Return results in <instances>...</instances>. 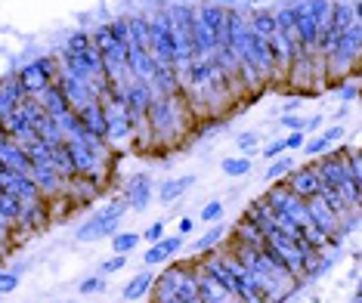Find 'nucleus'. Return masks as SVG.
<instances>
[{
  "label": "nucleus",
  "mask_w": 362,
  "mask_h": 303,
  "mask_svg": "<svg viewBox=\"0 0 362 303\" xmlns=\"http://www.w3.org/2000/svg\"><path fill=\"white\" fill-rule=\"evenodd\" d=\"M56 124H59V130H62V136H65V139L75 136V133H81V121H78V112H75V109L62 112L59 118H56Z\"/></svg>",
  "instance_id": "c756f323"
},
{
  "label": "nucleus",
  "mask_w": 362,
  "mask_h": 303,
  "mask_svg": "<svg viewBox=\"0 0 362 303\" xmlns=\"http://www.w3.org/2000/svg\"><path fill=\"white\" fill-rule=\"evenodd\" d=\"M220 217H223V201H220V198H211V201L202 208V220H204V223H220Z\"/></svg>",
  "instance_id": "72a5a7b5"
},
{
  "label": "nucleus",
  "mask_w": 362,
  "mask_h": 303,
  "mask_svg": "<svg viewBox=\"0 0 362 303\" xmlns=\"http://www.w3.org/2000/svg\"><path fill=\"white\" fill-rule=\"evenodd\" d=\"M149 53L158 65H177V44H174V31H170L168 10L149 16Z\"/></svg>",
  "instance_id": "f03ea898"
},
{
  "label": "nucleus",
  "mask_w": 362,
  "mask_h": 303,
  "mask_svg": "<svg viewBox=\"0 0 362 303\" xmlns=\"http://www.w3.org/2000/svg\"><path fill=\"white\" fill-rule=\"evenodd\" d=\"M0 303H4V300H0Z\"/></svg>",
  "instance_id": "09e8293b"
},
{
  "label": "nucleus",
  "mask_w": 362,
  "mask_h": 303,
  "mask_svg": "<svg viewBox=\"0 0 362 303\" xmlns=\"http://www.w3.org/2000/svg\"><path fill=\"white\" fill-rule=\"evenodd\" d=\"M322 124H325V114H313V118H303V130H300V133H303V136H316L319 130H322Z\"/></svg>",
  "instance_id": "ea45409f"
},
{
  "label": "nucleus",
  "mask_w": 362,
  "mask_h": 303,
  "mask_svg": "<svg viewBox=\"0 0 362 303\" xmlns=\"http://www.w3.org/2000/svg\"><path fill=\"white\" fill-rule=\"evenodd\" d=\"M267 47L269 53H273V65H276V78H285L288 69H291V59L294 53H298V47H294V40L282 35V31H273V35L267 37Z\"/></svg>",
  "instance_id": "0eeeda50"
},
{
  "label": "nucleus",
  "mask_w": 362,
  "mask_h": 303,
  "mask_svg": "<svg viewBox=\"0 0 362 303\" xmlns=\"http://www.w3.org/2000/svg\"><path fill=\"white\" fill-rule=\"evenodd\" d=\"M105 288V275H90L81 282V294H100Z\"/></svg>",
  "instance_id": "a19ab883"
},
{
  "label": "nucleus",
  "mask_w": 362,
  "mask_h": 303,
  "mask_svg": "<svg viewBox=\"0 0 362 303\" xmlns=\"http://www.w3.org/2000/svg\"><path fill=\"white\" fill-rule=\"evenodd\" d=\"M238 152L245 155V158H251V155H257V143H260V133H254V130H245V133H238Z\"/></svg>",
  "instance_id": "473e14b6"
},
{
  "label": "nucleus",
  "mask_w": 362,
  "mask_h": 303,
  "mask_svg": "<svg viewBox=\"0 0 362 303\" xmlns=\"http://www.w3.org/2000/svg\"><path fill=\"white\" fill-rule=\"evenodd\" d=\"M152 177L149 174H136L134 179L127 183V189H124V201H127V208L130 210H146L152 204Z\"/></svg>",
  "instance_id": "1a4fd4ad"
},
{
  "label": "nucleus",
  "mask_w": 362,
  "mask_h": 303,
  "mask_svg": "<svg viewBox=\"0 0 362 303\" xmlns=\"http://www.w3.org/2000/svg\"><path fill=\"white\" fill-rule=\"evenodd\" d=\"M152 282H155V273H152V269H149V266L139 269V273L124 285V291H121V300H127V303L146 300V297H149V291H152Z\"/></svg>",
  "instance_id": "4468645a"
},
{
  "label": "nucleus",
  "mask_w": 362,
  "mask_h": 303,
  "mask_svg": "<svg viewBox=\"0 0 362 303\" xmlns=\"http://www.w3.org/2000/svg\"><path fill=\"white\" fill-rule=\"evenodd\" d=\"M325 139H328V145H334L337 139H344V133H347V127L344 124H334V127H325V130H319Z\"/></svg>",
  "instance_id": "c03bdc74"
},
{
  "label": "nucleus",
  "mask_w": 362,
  "mask_h": 303,
  "mask_svg": "<svg viewBox=\"0 0 362 303\" xmlns=\"http://www.w3.org/2000/svg\"><path fill=\"white\" fill-rule=\"evenodd\" d=\"M332 145H328V139L322 133H316V136H310V139H303V155H310V158H319V155H325Z\"/></svg>",
  "instance_id": "2f4dec72"
},
{
  "label": "nucleus",
  "mask_w": 362,
  "mask_h": 303,
  "mask_svg": "<svg viewBox=\"0 0 362 303\" xmlns=\"http://www.w3.org/2000/svg\"><path fill=\"white\" fill-rule=\"evenodd\" d=\"M285 186H288V192L298 195V198H313L322 183H319L316 167H313V161H310V165H303V167H294L291 174L285 177Z\"/></svg>",
  "instance_id": "423d86ee"
},
{
  "label": "nucleus",
  "mask_w": 362,
  "mask_h": 303,
  "mask_svg": "<svg viewBox=\"0 0 362 303\" xmlns=\"http://www.w3.org/2000/svg\"><path fill=\"white\" fill-rule=\"evenodd\" d=\"M298 109H300L298 100H288V102L282 105V114H298Z\"/></svg>",
  "instance_id": "49530a36"
},
{
  "label": "nucleus",
  "mask_w": 362,
  "mask_h": 303,
  "mask_svg": "<svg viewBox=\"0 0 362 303\" xmlns=\"http://www.w3.org/2000/svg\"><path fill=\"white\" fill-rule=\"evenodd\" d=\"M22 208H25V204L16 198V195H10V192L0 189V217H4L10 226H16V220L22 217Z\"/></svg>",
  "instance_id": "b1692460"
},
{
  "label": "nucleus",
  "mask_w": 362,
  "mask_h": 303,
  "mask_svg": "<svg viewBox=\"0 0 362 303\" xmlns=\"http://www.w3.org/2000/svg\"><path fill=\"white\" fill-rule=\"evenodd\" d=\"M90 40H93V47H96V50H100L103 56H105V53H112L115 47H118V40L109 35V28H105V25H96L93 31H90Z\"/></svg>",
  "instance_id": "cd10ccee"
},
{
  "label": "nucleus",
  "mask_w": 362,
  "mask_h": 303,
  "mask_svg": "<svg viewBox=\"0 0 362 303\" xmlns=\"http://www.w3.org/2000/svg\"><path fill=\"white\" fill-rule=\"evenodd\" d=\"M127 266V257L124 254H115V257H109L105 263L100 266V275H112V273H121V269Z\"/></svg>",
  "instance_id": "c9c22d12"
},
{
  "label": "nucleus",
  "mask_w": 362,
  "mask_h": 303,
  "mask_svg": "<svg viewBox=\"0 0 362 303\" xmlns=\"http://www.w3.org/2000/svg\"><path fill=\"white\" fill-rule=\"evenodd\" d=\"M195 186V177L192 174H183V177H168L158 183V201L168 208V204H177L183 195Z\"/></svg>",
  "instance_id": "9b49d317"
},
{
  "label": "nucleus",
  "mask_w": 362,
  "mask_h": 303,
  "mask_svg": "<svg viewBox=\"0 0 362 303\" xmlns=\"http://www.w3.org/2000/svg\"><path fill=\"white\" fill-rule=\"evenodd\" d=\"M220 170H223L226 177H233V179H242V177L251 174V158H245V155H235V158H223Z\"/></svg>",
  "instance_id": "a878e982"
},
{
  "label": "nucleus",
  "mask_w": 362,
  "mask_h": 303,
  "mask_svg": "<svg viewBox=\"0 0 362 303\" xmlns=\"http://www.w3.org/2000/svg\"><path fill=\"white\" fill-rule=\"evenodd\" d=\"M164 235H168V226L161 223V220H155V223H149L143 229V235H139V239H146V242H158V239H164Z\"/></svg>",
  "instance_id": "f704fd0d"
},
{
  "label": "nucleus",
  "mask_w": 362,
  "mask_h": 303,
  "mask_svg": "<svg viewBox=\"0 0 362 303\" xmlns=\"http://www.w3.org/2000/svg\"><path fill=\"white\" fill-rule=\"evenodd\" d=\"M223 242H226V229H223V226H211L208 232H204L202 239L192 244V251H195V254H208V251H217Z\"/></svg>",
  "instance_id": "5701e85b"
},
{
  "label": "nucleus",
  "mask_w": 362,
  "mask_h": 303,
  "mask_svg": "<svg viewBox=\"0 0 362 303\" xmlns=\"http://www.w3.org/2000/svg\"><path fill=\"white\" fill-rule=\"evenodd\" d=\"M180 251H183V235H164V239L152 242L149 251L143 254V266H149V269L161 266V263H168V260H174Z\"/></svg>",
  "instance_id": "6e6552de"
},
{
  "label": "nucleus",
  "mask_w": 362,
  "mask_h": 303,
  "mask_svg": "<svg viewBox=\"0 0 362 303\" xmlns=\"http://www.w3.org/2000/svg\"><path fill=\"white\" fill-rule=\"evenodd\" d=\"M152 303H202L199 297V278H195L192 260L170 263L152 282Z\"/></svg>",
  "instance_id": "f257e3e1"
},
{
  "label": "nucleus",
  "mask_w": 362,
  "mask_h": 303,
  "mask_svg": "<svg viewBox=\"0 0 362 303\" xmlns=\"http://www.w3.org/2000/svg\"><path fill=\"white\" fill-rule=\"evenodd\" d=\"M71 303H75V300H71Z\"/></svg>",
  "instance_id": "8fccbe9b"
},
{
  "label": "nucleus",
  "mask_w": 362,
  "mask_h": 303,
  "mask_svg": "<svg viewBox=\"0 0 362 303\" xmlns=\"http://www.w3.org/2000/svg\"><path fill=\"white\" fill-rule=\"evenodd\" d=\"M152 100H155V90L146 84V81H130L127 90H124V105L134 114H139V118L146 114V109L152 105Z\"/></svg>",
  "instance_id": "ddd939ff"
},
{
  "label": "nucleus",
  "mask_w": 362,
  "mask_h": 303,
  "mask_svg": "<svg viewBox=\"0 0 362 303\" xmlns=\"http://www.w3.org/2000/svg\"><path fill=\"white\" fill-rule=\"evenodd\" d=\"M353 303H359V294H356V297H353Z\"/></svg>",
  "instance_id": "de8ad7c7"
},
{
  "label": "nucleus",
  "mask_w": 362,
  "mask_h": 303,
  "mask_svg": "<svg viewBox=\"0 0 362 303\" xmlns=\"http://www.w3.org/2000/svg\"><path fill=\"white\" fill-rule=\"evenodd\" d=\"M0 161L6 165V170H16V174H25L31 170V161H28V152L22 149V145H16L13 139H6L4 145H0Z\"/></svg>",
  "instance_id": "dca6fc26"
},
{
  "label": "nucleus",
  "mask_w": 362,
  "mask_h": 303,
  "mask_svg": "<svg viewBox=\"0 0 362 303\" xmlns=\"http://www.w3.org/2000/svg\"><path fill=\"white\" fill-rule=\"evenodd\" d=\"M294 167H298V165H294L291 155H279V158L269 161V167H267V183H279V179H285Z\"/></svg>",
  "instance_id": "393cba45"
},
{
  "label": "nucleus",
  "mask_w": 362,
  "mask_h": 303,
  "mask_svg": "<svg viewBox=\"0 0 362 303\" xmlns=\"http://www.w3.org/2000/svg\"><path fill=\"white\" fill-rule=\"evenodd\" d=\"M105 28H109V35L118 44H127V19H112V22H105Z\"/></svg>",
  "instance_id": "e433bc0d"
},
{
  "label": "nucleus",
  "mask_w": 362,
  "mask_h": 303,
  "mask_svg": "<svg viewBox=\"0 0 362 303\" xmlns=\"http://www.w3.org/2000/svg\"><path fill=\"white\" fill-rule=\"evenodd\" d=\"M50 167L62 179L75 177V165H71V155H69V149H65V143H59V145H53V149H50Z\"/></svg>",
  "instance_id": "4be33fe9"
},
{
  "label": "nucleus",
  "mask_w": 362,
  "mask_h": 303,
  "mask_svg": "<svg viewBox=\"0 0 362 303\" xmlns=\"http://www.w3.org/2000/svg\"><path fill=\"white\" fill-rule=\"evenodd\" d=\"M78 121H81V133L93 136V139H105V109L103 102H87L84 109L78 112Z\"/></svg>",
  "instance_id": "9d476101"
},
{
  "label": "nucleus",
  "mask_w": 362,
  "mask_h": 303,
  "mask_svg": "<svg viewBox=\"0 0 362 303\" xmlns=\"http://www.w3.org/2000/svg\"><path fill=\"white\" fill-rule=\"evenodd\" d=\"M127 44L149 50V16H130L127 19Z\"/></svg>",
  "instance_id": "412c9836"
},
{
  "label": "nucleus",
  "mask_w": 362,
  "mask_h": 303,
  "mask_svg": "<svg viewBox=\"0 0 362 303\" xmlns=\"http://www.w3.org/2000/svg\"><path fill=\"white\" fill-rule=\"evenodd\" d=\"M288 149H285V136H279V139H269V143H267V149H263L260 155H263V158H267V161H276L279 158V155H285Z\"/></svg>",
  "instance_id": "4c0bfd02"
},
{
  "label": "nucleus",
  "mask_w": 362,
  "mask_h": 303,
  "mask_svg": "<svg viewBox=\"0 0 362 303\" xmlns=\"http://www.w3.org/2000/svg\"><path fill=\"white\" fill-rule=\"evenodd\" d=\"M192 229H195V220L183 217V220H180V226H177V235H183V239H186V235H192Z\"/></svg>",
  "instance_id": "a18cd8bd"
},
{
  "label": "nucleus",
  "mask_w": 362,
  "mask_h": 303,
  "mask_svg": "<svg viewBox=\"0 0 362 303\" xmlns=\"http://www.w3.org/2000/svg\"><path fill=\"white\" fill-rule=\"evenodd\" d=\"M31 130H35L37 139H40V143H47V145H59V143H65V136H62L59 124H56V118H50V114H44V112H40L37 118L31 121Z\"/></svg>",
  "instance_id": "aec40b11"
},
{
  "label": "nucleus",
  "mask_w": 362,
  "mask_h": 303,
  "mask_svg": "<svg viewBox=\"0 0 362 303\" xmlns=\"http://www.w3.org/2000/svg\"><path fill=\"white\" fill-rule=\"evenodd\" d=\"M19 81H22V87H25V93H28V96H37L44 87H50V84H53V81L44 75V69L37 65V59H35V62H28V65H22V69H19Z\"/></svg>",
  "instance_id": "f3484780"
},
{
  "label": "nucleus",
  "mask_w": 362,
  "mask_h": 303,
  "mask_svg": "<svg viewBox=\"0 0 362 303\" xmlns=\"http://www.w3.org/2000/svg\"><path fill=\"white\" fill-rule=\"evenodd\" d=\"M87 47H93V40H90V31H87V28H78V31H71V35H69V40H65L62 50H69V53H84Z\"/></svg>",
  "instance_id": "c85d7f7f"
},
{
  "label": "nucleus",
  "mask_w": 362,
  "mask_h": 303,
  "mask_svg": "<svg viewBox=\"0 0 362 303\" xmlns=\"http://www.w3.org/2000/svg\"><path fill=\"white\" fill-rule=\"evenodd\" d=\"M294 19H313L322 28L332 25V0H288Z\"/></svg>",
  "instance_id": "39448f33"
},
{
  "label": "nucleus",
  "mask_w": 362,
  "mask_h": 303,
  "mask_svg": "<svg viewBox=\"0 0 362 303\" xmlns=\"http://www.w3.org/2000/svg\"><path fill=\"white\" fill-rule=\"evenodd\" d=\"M195 13H199V19L208 25V31L214 35V44H223V25H226V6L223 4H202L195 6Z\"/></svg>",
  "instance_id": "f8f14e48"
},
{
  "label": "nucleus",
  "mask_w": 362,
  "mask_h": 303,
  "mask_svg": "<svg viewBox=\"0 0 362 303\" xmlns=\"http://www.w3.org/2000/svg\"><path fill=\"white\" fill-rule=\"evenodd\" d=\"M19 273H13V269H10V273H0V297H4V294H13L16 288H19Z\"/></svg>",
  "instance_id": "58836bf2"
},
{
  "label": "nucleus",
  "mask_w": 362,
  "mask_h": 303,
  "mask_svg": "<svg viewBox=\"0 0 362 303\" xmlns=\"http://www.w3.org/2000/svg\"><path fill=\"white\" fill-rule=\"evenodd\" d=\"M334 90H337V96H341V102H356V96H359V81H356V75L344 78L341 84H334Z\"/></svg>",
  "instance_id": "7c9ffc66"
},
{
  "label": "nucleus",
  "mask_w": 362,
  "mask_h": 303,
  "mask_svg": "<svg viewBox=\"0 0 362 303\" xmlns=\"http://www.w3.org/2000/svg\"><path fill=\"white\" fill-rule=\"evenodd\" d=\"M245 25H248L251 35L257 37H269L276 31V19H273V10H267V6H254V10L245 16Z\"/></svg>",
  "instance_id": "a211bd4d"
},
{
  "label": "nucleus",
  "mask_w": 362,
  "mask_h": 303,
  "mask_svg": "<svg viewBox=\"0 0 362 303\" xmlns=\"http://www.w3.org/2000/svg\"><path fill=\"white\" fill-rule=\"evenodd\" d=\"M303 204H307V214H310V223L319 226L322 232H328L332 239L341 242V235H337V229H341V220H337V214L328 204L319 198V195H313V198H303Z\"/></svg>",
  "instance_id": "20e7f679"
},
{
  "label": "nucleus",
  "mask_w": 362,
  "mask_h": 303,
  "mask_svg": "<svg viewBox=\"0 0 362 303\" xmlns=\"http://www.w3.org/2000/svg\"><path fill=\"white\" fill-rule=\"evenodd\" d=\"M37 100V105L44 109V114H50V118H59L62 112H69L71 105H69V100H65V93L59 90V84H50V87H44L40 93L35 96Z\"/></svg>",
  "instance_id": "2eb2a0df"
},
{
  "label": "nucleus",
  "mask_w": 362,
  "mask_h": 303,
  "mask_svg": "<svg viewBox=\"0 0 362 303\" xmlns=\"http://www.w3.org/2000/svg\"><path fill=\"white\" fill-rule=\"evenodd\" d=\"M303 139H307V136H303L300 130H294V133H285V149L288 152H300L303 149Z\"/></svg>",
  "instance_id": "37998d69"
},
{
  "label": "nucleus",
  "mask_w": 362,
  "mask_h": 303,
  "mask_svg": "<svg viewBox=\"0 0 362 303\" xmlns=\"http://www.w3.org/2000/svg\"><path fill=\"white\" fill-rule=\"evenodd\" d=\"M359 19V0H332V28L344 31Z\"/></svg>",
  "instance_id": "6ab92c4d"
},
{
  "label": "nucleus",
  "mask_w": 362,
  "mask_h": 303,
  "mask_svg": "<svg viewBox=\"0 0 362 303\" xmlns=\"http://www.w3.org/2000/svg\"><path fill=\"white\" fill-rule=\"evenodd\" d=\"M313 167H316V177H319V183L322 186L341 189L344 183H350V170H347V161H344V145L328 149L325 155L313 158Z\"/></svg>",
  "instance_id": "7ed1b4c3"
},
{
  "label": "nucleus",
  "mask_w": 362,
  "mask_h": 303,
  "mask_svg": "<svg viewBox=\"0 0 362 303\" xmlns=\"http://www.w3.org/2000/svg\"><path fill=\"white\" fill-rule=\"evenodd\" d=\"M279 124H282L288 133H294V130H303V118H300V114H282V118H279Z\"/></svg>",
  "instance_id": "79ce46f5"
},
{
  "label": "nucleus",
  "mask_w": 362,
  "mask_h": 303,
  "mask_svg": "<svg viewBox=\"0 0 362 303\" xmlns=\"http://www.w3.org/2000/svg\"><path fill=\"white\" fill-rule=\"evenodd\" d=\"M136 244H139V232H121V229H118V232L112 235L115 254H124V257H127L130 251H136Z\"/></svg>",
  "instance_id": "bb28decb"
}]
</instances>
